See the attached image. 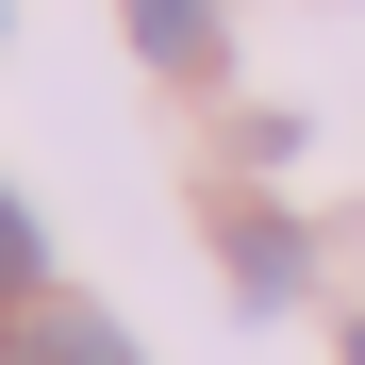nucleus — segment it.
Returning a JSON list of instances; mask_svg holds the SVG:
<instances>
[{
    "label": "nucleus",
    "instance_id": "f03ea898",
    "mask_svg": "<svg viewBox=\"0 0 365 365\" xmlns=\"http://www.w3.org/2000/svg\"><path fill=\"white\" fill-rule=\"evenodd\" d=\"M34 266H50V232H34V200H17V182H0V299H17Z\"/></svg>",
    "mask_w": 365,
    "mask_h": 365
},
{
    "label": "nucleus",
    "instance_id": "f257e3e1",
    "mask_svg": "<svg viewBox=\"0 0 365 365\" xmlns=\"http://www.w3.org/2000/svg\"><path fill=\"white\" fill-rule=\"evenodd\" d=\"M150 67H216V0H116Z\"/></svg>",
    "mask_w": 365,
    "mask_h": 365
},
{
    "label": "nucleus",
    "instance_id": "7ed1b4c3",
    "mask_svg": "<svg viewBox=\"0 0 365 365\" xmlns=\"http://www.w3.org/2000/svg\"><path fill=\"white\" fill-rule=\"evenodd\" d=\"M34 365H116V332H100V316H50V332H34Z\"/></svg>",
    "mask_w": 365,
    "mask_h": 365
},
{
    "label": "nucleus",
    "instance_id": "20e7f679",
    "mask_svg": "<svg viewBox=\"0 0 365 365\" xmlns=\"http://www.w3.org/2000/svg\"><path fill=\"white\" fill-rule=\"evenodd\" d=\"M349 365H365V332H349Z\"/></svg>",
    "mask_w": 365,
    "mask_h": 365
}]
</instances>
